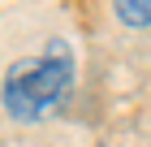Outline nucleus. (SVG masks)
I'll return each instance as SVG.
<instances>
[{
	"instance_id": "nucleus-1",
	"label": "nucleus",
	"mask_w": 151,
	"mask_h": 147,
	"mask_svg": "<svg viewBox=\"0 0 151 147\" xmlns=\"http://www.w3.org/2000/svg\"><path fill=\"white\" fill-rule=\"evenodd\" d=\"M73 87V52L65 43H52L43 56L22 61L4 74V108L17 121H39L56 108Z\"/></svg>"
},
{
	"instance_id": "nucleus-2",
	"label": "nucleus",
	"mask_w": 151,
	"mask_h": 147,
	"mask_svg": "<svg viewBox=\"0 0 151 147\" xmlns=\"http://www.w3.org/2000/svg\"><path fill=\"white\" fill-rule=\"evenodd\" d=\"M121 26L129 30H151V0H112Z\"/></svg>"
}]
</instances>
